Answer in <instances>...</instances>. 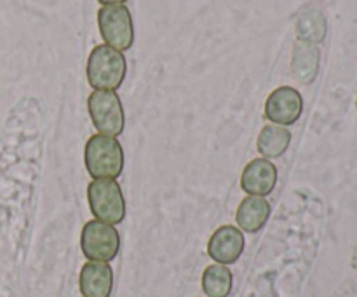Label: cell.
<instances>
[{"mask_svg": "<svg viewBox=\"0 0 357 297\" xmlns=\"http://www.w3.org/2000/svg\"><path fill=\"white\" fill-rule=\"evenodd\" d=\"M84 163L93 179H117L124 170V150L115 138L94 134L84 148Z\"/></svg>", "mask_w": 357, "mask_h": 297, "instance_id": "obj_1", "label": "cell"}, {"mask_svg": "<svg viewBox=\"0 0 357 297\" xmlns=\"http://www.w3.org/2000/svg\"><path fill=\"white\" fill-rule=\"evenodd\" d=\"M128 72L124 54L107 44L96 45L87 59V82L96 90H117Z\"/></svg>", "mask_w": 357, "mask_h": 297, "instance_id": "obj_2", "label": "cell"}, {"mask_svg": "<svg viewBox=\"0 0 357 297\" xmlns=\"http://www.w3.org/2000/svg\"><path fill=\"white\" fill-rule=\"evenodd\" d=\"M87 202L94 218L108 225H121L126 218V200L115 179H94L87 186Z\"/></svg>", "mask_w": 357, "mask_h": 297, "instance_id": "obj_3", "label": "cell"}, {"mask_svg": "<svg viewBox=\"0 0 357 297\" xmlns=\"http://www.w3.org/2000/svg\"><path fill=\"white\" fill-rule=\"evenodd\" d=\"M87 110L100 134L117 138L124 132V106L115 90H93L87 97Z\"/></svg>", "mask_w": 357, "mask_h": 297, "instance_id": "obj_4", "label": "cell"}, {"mask_svg": "<svg viewBox=\"0 0 357 297\" xmlns=\"http://www.w3.org/2000/svg\"><path fill=\"white\" fill-rule=\"evenodd\" d=\"M98 26L105 44L124 52L135 44L132 16L124 3H110L98 10Z\"/></svg>", "mask_w": 357, "mask_h": 297, "instance_id": "obj_5", "label": "cell"}, {"mask_svg": "<svg viewBox=\"0 0 357 297\" xmlns=\"http://www.w3.org/2000/svg\"><path fill=\"white\" fill-rule=\"evenodd\" d=\"M80 249L87 261L110 263L121 250V235L114 225L89 221L84 225L80 235Z\"/></svg>", "mask_w": 357, "mask_h": 297, "instance_id": "obj_6", "label": "cell"}, {"mask_svg": "<svg viewBox=\"0 0 357 297\" xmlns=\"http://www.w3.org/2000/svg\"><path fill=\"white\" fill-rule=\"evenodd\" d=\"M303 113V97L293 87H279L272 90L265 103V118L275 125H293Z\"/></svg>", "mask_w": 357, "mask_h": 297, "instance_id": "obj_7", "label": "cell"}, {"mask_svg": "<svg viewBox=\"0 0 357 297\" xmlns=\"http://www.w3.org/2000/svg\"><path fill=\"white\" fill-rule=\"evenodd\" d=\"M246 240H244L243 232L236 226H220L211 235L208 242V256L215 261L216 264H234L244 252Z\"/></svg>", "mask_w": 357, "mask_h": 297, "instance_id": "obj_8", "label": "cell"}, {"mask_svg": "<svg viewBox=\"0 0 357 297\" xmlns=\"http://www.w3.org/2000/svg\"><path fill=\"white\" fill-rule=\"evenodd\" d=\"M278 184V169L267 159H255L244 167L241 188L253 197H267Z\"/></svg>", "mask_w": 357, "mask_h": 297, "instance_id": "obj_9", "label": "cell"}, {"mask_svg": "<svg viewBox=\"0 0 357 297\" xmlns=\"http://www.w3.org/2000/svg\"><path fill=\"white\" fill-rule=\"evenodd\" d=\"M79 289L84 297H110L114 289V270L110 264L87 261L80 270Z\"/></svg>", "mask_w": 357, "mask_h": 297, "instance_id": "obj_10", "label": "cell"}, {"mask_svg": "<svg viewBox=\"0 0 357 297\" xmlns=\"http://www.w3.org/2000/svg\"><path fill=\"white\" fill-rule=\"evenodd\" d=\"M271 218V204L264 197L248 195L239 204L236 212V223L243 232L258 233Z\"/></svg>", "mask_w": 357, "mask_h": 297, "instance_id": "obj_11", "label": "cell"}, {"mask_svg": "<svg viewBox=\"0 0 357 297\" xmlns=\"http://www.w3.org/2000/svg\"><path fill=\"white\" fill-rule=\"evenodd\" d=\"M317 68H319V49L309 42H296L291 58V70L295 79L302 83L314 82Z\"/></svg>", "mask_w": 357, "mask_h": 297, "instance_id": "obj_12", "label": "cell"}, {"mask_svg": "<svg viewBox=\"0 0 357 297\" xmlns=\"http://www.w3.org/2000/svg\"><path fill=\"white\" fill-rule=\"evenodd\" d=\"M289 145H291V132L288 127L282 125H265L261 129L260 136L257 141V150L261 155V159H279L288 152Z\"/></svg>", "mask_w": 357, "mask_h": 297, "instance_id": "obj_13", "label": "cell"}, {"mask_svg": "<svg viewBox=\"0 0 357 297\" xmlns=\"http://www.w3.org/2000/svg\"><path fill=\"white\" fill-rule=\"evenodd\" d=\"M232 285V271L223 264H211L202 273V291L208 297H229Z\"/></svg>", "mask_w": 357, "mask_h": 297, "instance_id": "obj_14", "label": "cell"}, {"mask_svg": "<svg viewBox=\"0 0 357 297\" xmlns=\"http://www.w3.org/2000/svg\"><path fill=\"white\" fill-rule=\"evenodd\" d=\"M296 35L302 42L309 44H319L326 35V21L323 14L316 9H307L300 14L296 21Z\"/></svg>", "mask_w": 357, "mask_h": 297, "instance_id": "obj_15", "label": "cell"}, {"mask_svg": "<svg viewBox=\"0 0 357 297\" xmlns=\"http://www.w3.org/2000/svg\"><path fill=\"white\" fill-rule=\"evenodd\" d=\"M103 6H110V3H126V0H98Z\"/></svg>", "mask_w": 357, "mask_h": 297, "instance_id": "obj_16", "label": "cell"}]
</instances>
